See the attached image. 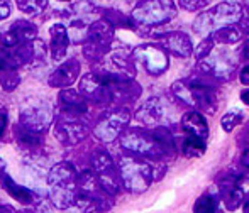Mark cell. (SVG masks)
Returning a JSON list of instances; mask_svg holds the SVG:
<instances>
[{
    "label": "cell",
    "mask_w": 249,
    "mask_h": 213,
    "mask_svg": "<svg viewBox=\"0 0 249 213\" xmlns=\"http://www.w3.org/2000/svg\"><path fill=\"white\" fill-rule=\"evenodd\" d=\"M173 92L177 97H180L185 103L192 107H197L203 112L213 114L217 108V98L212 86L198 82V80H178L173 83Z\"/></svg>",
    "instance_id": "1"
},
{
    "label": "cell",
    "mask_w": 249,
    "mask_h": 213,
    "mask_svg": "<svg viewBox=\"0 0 249 213\" xmlns=\"http://www.w3.org/2000/svg\"><path fill=\"white\" fill-rule=\"evenodd\" d=\"M243 12L237 3H220L213 7L209 12L200 14L195 20V31L200 34H210L213 31H219L227 27L241 19Z\"/></svg>",
    "instance_id": "2"
},
{
    "label": "cell",
    "mask_w": 249,
    "mask_h": 213,
    "mask_svg": "<svg viewBox=\"0 0 249 213\" xmlns=\"http://www.w3.org/2000/svg\"><path fill=\"white\" fill-rule=\"evenodd\" d=\"M175 3L171 0H144L134 9L132 16L139 24L144 26H156V24L168 22L175 17Z\"/></svg>",
    "instance_id": "3"
},
{
    "label": "cell",
    "mask_w": 249,
    "mask_h": 213,
    "mask_svg": "<svg viewBox=\"0 0 249 213\" xmlns=\"http://www.w3.org/2000/svg\"><path fill=\"white\" fill-rule=\"evenodd\" d=\"M122 176L129 188L132 190L142 191L149 186L151 178H153V171L148 164L144 163H136L134 159H124L122 161Z\"/></svg>",
    "instance_id": "4"
},
{
    "label": "cell",
    "mask_w": 249,
    "mask_h": 213,
    "mask_svg": "<svg viewBox=\"0 0 249 213\" xmlns=\"http://www.w3.org/2000/svg\"><path fill=\"white\" fill-rule=\"evenodd\" d=\"M136 56L138 59L146 66L149 73L153 75H160L166 69L168 66V56L161 49L154 46H141L136 49Z\"/></svg>",
    "instance_id": "5"
},
{
    "label": "cell",
    "mask_w": 249,
    "mask_h": 213,
    "mask_svg": "<svg viewBox=\"0 0 249 213\" xmlns=\"http://www.w3.org/2000/svg\"><path fill=\"white\" fill-rule=\"evenodd\" d=\"M219 191H220V197H222L224 203L229 210H236L237 207L241 205L243 201V191L239 188V183H237V178L236 176H231V174H226L222 178L219 184Z\"/></svg>",
    "instance_id": "6"
},
{
    "label": "cell",
    "mask_w": 249,
    "mask_h": 213,
    "mask_svg": "<svg viewBox=\"0 0 249 213\" xmlns=\"http://www.w3.org/2000/svg\"><path fill=\"white\" fill-rule=\"evenodd\" d=\"M34 36H36V29L33 27V24L19 20V22H14L10 31L5 34L3 44H5V48H14V46H19L22 41L34 39Z\"/></svg>",
    "instance_id": "7"
},
{
    "label": "cell",
    "mask_w": 249,
    "mask_h": 213,
    "mask_svg": "<svg viewBox=\"0 0 249 213\" xmlns=\"http://www.w3.org/2000/svg\"><path fill=\"white\" fill-rule=\"evenodd\" d=\"M127 118H129V115L125 114V112H117V114L110 115V117L102 122L99 127H97L95 134L99 135L100 139H104V141H112V139L121 132V129L127 124Z\"/></svg>",
    "instance_id": "8"
},
{
    "label": "cell",
    "mask_w": 249,
    "mask_h": 213,
    "mask_svg": "<svg viewBox=\"0 0 249 213\" xmlns=\"http://www.w3.org/2000/svg\"><path fill=\"white\" fill-rule=\"evenodd\" d=\"M181 127H183V131L187 132L188 135L203 139V141H205L207 135H209L207 120L198 112H188V114H185L183 118H181Z\"/></svg>",
    "instance_id": "9"
},
{
    "label": "cell",
    "mask_w": 249,
    "mask_h": 213,
    "mask_svg": "<svg viewBox=\"0 0 249 213\" xmlns=\"http://www.w3.org/2000/svg\"><path fill=\"white\" fill-rule=\"evenodd\" d=\"M51 34V49H53V59L54 61H59L63 56L66 54V49H68V31H66L65 26L61 24H54L50 31Z\"/></svg>",
    "instance_id": "10"
},
{
    "label": "cell",
    "mask_w": 249,
    "mask_h": 213,
    "mask_svg": "<svg viewBox=\"0 0 249 213\" xmlns=\"http://www.w3.org/2000/svg\"><path fill=\"white\" fill-rule=\"evenodd\" d=\"M164 44L175 56L180 58H187L192 54V43L188 39L187 34L183 33H171L164 37Z\"/></svg>",
    "instance_id": "11"
},
{
    "label": "cell",
    "mask_w": 249,
    "mask_h": 213,
    "mask_svg": "<svg viewBox=\"0 0 249 213\" xmlns=\"http://www.w3.org/2000/svg\"><path fill=\"white\" fill-rule=\"evenodd\" d=\"M138 117L141 118L142 122L146 124H158L161 118L164 117V107L161 103V100L158 98H153L149 100L146 105H142V108L139 110Z\"/></svg>",
    "instance_id": "12"
},
{
    "label": "cell",
    "mask_w": 249,
    "mask_h": 213,
    "mask_svg": "<svg viewBox=\"0 0 249 213\" xmlns=\"http://www.w3.org/2000/svg\"><path fill=\"white\" fill-rule=\"evenodd\" d=\"M76 73H78V65H76L75 61H71V65L66 63V65H63L61 68H58L51 75V85L53 86L68 85V83L73 82V78L76 76Z\"/></svg>",
    "instance_id": "13"
},
{
    "label": "cell",
    "mask_w": 249,
    "mask_h": 213,
    "mask_svg": "<svg viewBox=\"0 0 249 213\" xmlns=\"http://www.w3.org/2000/svg\"><path fill=\"white\" fill-rule=\"evenodd\" d=\"M3 183H5V190L10 193V197L16 198L17 201H20V203H31L33 201V193L29 190H26V188L16 184L9 176L3 178Z\"/></svg>",
    "instance_id": "14"
},
{
    "label": "cell",
    "mask_w": 249,
    "mask_h": 213,
    "mask_svg": "<svg viewBox=\"0 0 249 213\" xmlns=\"http://www.w3.org/2000/svg\"><path fill=\"white\" fill-rule=\"evenodd\" d=\"M205 152V141L194 135H187L183 142V154L187 158H198Z\"/></svg>",
    "instance_id": "15"
},
{
    "label": "cell",
    "mask_w": 249,
    "mask_h": 213,
    "mask_svg": "<svg viewBox=\"0 0 249 213\" xmlns=\"http://www.w3.org/2000/svg\"><path fill=\"white\" fill-rule=\"evenodd\" d=\"M194 213H217V198L215 195L203 193L202 197L195 201Z\"/></svg>",
    "instance_id": "16"
},
{
    "label": "cell",
    "mask_w": 249,
    "mask_h": 213,
    "mask_svg": "<svg viewBox=\"0 0 249 213\" xmlns=\"http://www.w3.org/2000/svg\"><path fill=\"white\" fill-rule=\"evenodd\" d=\"M17 7L26 14H39L46 9L48 0H16Z\"/></svg>",
    "instance_id": "17"
},
{
    "label": "cell",
    "mask_w": 249,
    "mask_h": 213,
    "mask_svg": "<svg viewBox=\"0 0 249 213\" xmlns=\"http://www.w3.org/2000/svg\"><path fill=\"white\" fill-rule=\"evenodd\" d=\"M241 122H243V112L231 110V112H227V114L222 117V120H220V125H222V129L226 132H232L234 129H236V125H239Z\"/></svg>",
    "instance_id": "18"
},
{
    "label": "cell",
    "mask_w": 249,
    "mask_h": 213,
    "mask_svg": "<svg viewBox=\"0 0 249 213\" xmlns=\"http://www.w3.org/2000/svg\"><path fill=\"white\" fill-rule=\"evenodd\" d=\"M215 37L222 43H236L239 39V33L234 29L232 26H227V27H222V29L215 31Z\"/></svg>",
    "instance_id": "19"
},
{
    "label": "cell",
    "mask_w": 249,
    "mask_h": 213,
    "mask_svg": "<svg viewBox=\"0 0 249 213\" xmlns=\"http://www.w3.org/2000/svg\"><path fill=\"white\" fill-rule=\"evenodd\" d=\"M210 0H180L181 7L187 10H198V9H203V7L209 3Z\"/></svg>",
    "instance_id": "20"
},
{
    "label": "cell",
    "mask_w": 249,
    "mask_h": 213,
    "mask_svg": "<svg viewBox=\"0 0 249 213\" xmlns=\"http://www.w3.org/2000/svg\"><path fill=\"white\" fill-rule=\"evenodd\" d=\"M12 12V7H10L9 0H0V20L7 19Z\"/></svg>",
    "instance_id": "21"
},
{
    "label": "cell",
    "mask_w": 249,
    "mask_h": 213,
    "mask_svg": "<svg viewBox=\"0 0 249 213\" xmlns=\"http://www.w3.org/2000/svg\"><path fill=\"white\" fill-rule=\"evenodd\" d=\"M241 82L244 85H249V63L243 68V71H241Z\"/></svg>",
    "instance_id": "22"
},
{
    "label": "cell",
    "mask_w": 249,
    "mask_h": 213,
    "mask_svg": "<svg viewBox=\"0 0 249 213\" xmlns=\"http://www.w3.org/2000/svg\"><path fill=\"white\" fill-rule=\"evenodd\" d=\"M5 125H7V114L5 112H0V135L5 131Z\"/></svg>",
    "instance_id": "23"
},
{
    "label": "cell",
    "mask_w": 249,
    "mask_h": 213,
    "mask_svg": "<svg viewBox=\"0 0 249 213\" xmlns=\"http://www.w3.org/2000/svg\"><path fill=\"white\" fill-rule=\"evenodd\" d=\"M241 100H243V103H246V105H249V88L244 90L243 93H241Z\"/></svg>",
    "instance_id": "24"
},
{
    "label": "cell",
    "mask_w": 249,
    "mask_h": 213,
    "mask_svg": "<svg viewBox=\"0 0 249 213\" xmlns=\"http://www.w3.org/2000/svg\"><path fill=\"white\" fill-rule=\"evenodd\" d=\"M243 210H244V213H249V193L244 197V200H243Z\"/></svg>",
    "instance_id": "25"
},
{
    "label": "cell",
    "mask_w": 249,
    "mask_h": 213,
    "mask_svg": "<svg viewBox=\"0 0 249 213\" xmlns=\"http://www.w3.org/2000/svg\"><path fill=\"white\" fill-rule=\"evenodd\" d=\"M243 163H244V166H248V167H249V149L243 154Z\"/></svg>",
    "instance_id": "26"
},
{
    "label": "cell",
    "mask_w": 249,
    "mask_h": 213,
    "mask_svg": "<svg viewBox=\"0 0 249 213\" xmlns=\"http://www.w3.org/2000/svg\"><path fill=\"white\" fill-rule=\"evenodd\" d=\"M244 53H246V58L249 59V43L246 44V48H244Z\"/></svg>",
    "instance_id": "27"
},
{
    "label": "cell",
    "mask_w": 249,
    "mask_h": 213,
    "mask_svg": "<svg viewBox=\"0 0 249 213\" xmlns=\"http://www.w3.org/2000/svg\"><path fill=\"white\" fill-rule=\"evenodd\" d=\"M61 2H68V0H61Z\"/></svg>",
    "instance_id": "28"
}]
</instances>
